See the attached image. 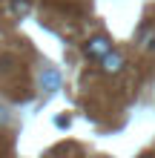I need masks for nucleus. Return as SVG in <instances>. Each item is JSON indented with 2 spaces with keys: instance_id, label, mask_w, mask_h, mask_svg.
<instances>
[{
  "instance_id": "3",
  "label": "nucleus",
  "mask_w": 155,
  "mask_h": 158,
  "mask_svg": "<svg viewBox=\"0 0 155 158\" xmlns=\"http://www.w3.org/2000/svg\"><path fill=\"white\" fill-rule=\"evenodd\" d=\"M58 86H60V72L55 69V66H46V69L40 72V89L43 92H55Z\"/></svg>"
},
{
  "instance_id": "4",
  "label": "nucleus",
  "mask_w": 155,
  "mask_h": 158,
  "mask_svg": "<svg viewBox=\"0 0 155 158\" xmlns=\"http://www.w3.org/2000/svg\"><path fill=\"white\" fill-rule=\"evenodd\" d=\"M138 43L144 52H155V26L152 23H144L138 29Z\"/></svg>"
},
{
  "instance_id": "6",
  "label": "nucleus",
  "mask_w": 155,
  "mask_h": 158,
  "mask_svg": "<svg viewBox=\"0 0 155 158\" xmlns=\"http://www.w3.org/2000/svg\"><path fill=\"white\" fill-rule=\"evenodd\" d=\"M9 121H12V112H9L6 106H0V127H6Z\"/></svg>"
},
{
  "instance_id": "1",
  "label": "nucleus",
  "mask_w": 155,
  "mask_h": 158,
  "mask_svg": "<svg viewBox=\"0 0 155 158\" xmlns=\"http://www.w3.org/2000/svg\"><path fill=\"white\" fill-rule=\"evenodd\" d=\"M109 52H112V40H109L106 35H95V38H89L84 43V55L89 60H101L104 55H109Z\"/></svg>"
},
{
  "instance_id": "5",
  "label": "nucleus",
  "mask_w": 155,
  "mask_h": 158,
  "mask_svg": "<svg viewBox=\"0 0 155 158\" xmlns=\"http://www.w3.org/2000/svg\"><path fill=\"white\" fill-rule=\"evenodd\" d=\"M29 12H32V3H29V0H12V15L17 17V20H23Z\"/></svg>"
},
{
  "instance_id": "2",
  "label": "nucleus",
  "mask_w": 155,
  "mask_h": 158,
  "mask_svg": "<svg viewBox=\"0 0 155 158\" xmlns=\"http://www.w3.org/2000/svg\"><path fill=\"white\" fill-rule=\"evenodd\" d=\"M126 66V58H124V52H109V55H104L101 58V72L104 75H118V72H121Z\"/></svg>"
},
{
  "instance_id": "7",
  "label": "nucleus",
  "mask_w": 155,
  "mask_h": 158,
  "mask_svg": "<svg viewBox=\"0 0 155 158\" xmlns=\"http://www.w3.org/2000/svg\"><path fill=\"white\" fill-rule=\"evenodd\" d=\"M141 158H155V155H141Z\"/></svg>"
}]
</instances>
